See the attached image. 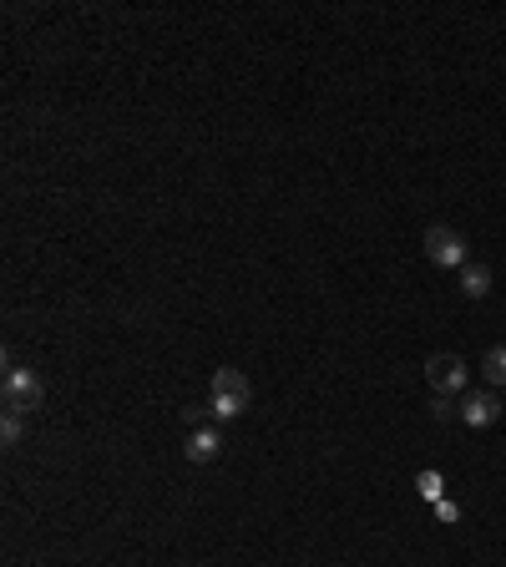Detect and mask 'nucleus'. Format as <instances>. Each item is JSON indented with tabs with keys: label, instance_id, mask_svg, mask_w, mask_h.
Masks as SVG:
<instances>
[{
	"label": "nucleus",
	"instance_id": "9d476101",
	"mask_svg": "<svg viewBox=\"0 0 506 567\" xmlns=\"http://www.w3.org/2000/svg\"><path fill=\"white\" fill-rule=\"evenodd\" d=\"M415 486H420V497H426V502H441V497H446L441 471H420V476H415Z\"/></svg>",
	"mask_w": 506,
	"mask_h": 567
},
{
	"label": "nucleus",
	"instance_id": "7ed1b4c3",
	"mask_svg": "<svg viewBox=\"0 0 506 567\" xmlns=\"http://www.w3.org/2000/svg\"><path fill=\"white\" fill-rule=\"evenodd\" d=\"M466 360L461 355H431L426 360V380H431V390L436 395H461L466 390Z\"/></svg>",
	"mask_w": 506,
	"mask_h": 567
},
{
	"label": "nucleus",
	"instance_id": "423d86ee",
	"mask_svg": "<svg viewBox=\"0 0 506 567\" xmlns=\"http://www.w3.org/2000/svg\"><path fill=\"white\" fill-rule=\"evenodd\" d=\"M213 395H238V400H248L253 390H248V375H243V370L223 365V370H213Z\"/></svg>",
	"mask_w": 506,
	"mask_h": 567
},
{
	"label": "nucleus",
	"instance_id": "f03ea898",
	"mask_svg": "<svg viewBox=\"0 0 506 567\" xmlns=\"http://www.w3.org/2000/svg\"><path fill=\"white\" fill-rule=\"evenodd\" d=\"M426 259L436 269H466V238L456 228H446V223L426 228Z\"/></svg>",
	"mask_w": 506,
	"mask_h": 567
},
{
	"label": "nucleus",
	"instance_id": "1a4fd4ad",
	"mask_svg": "<svg viewBox=\"0 0 506 567\" xmlns=\"http://www.w3.org/2000/svg\"><path fill=\"white\" fill-rule=\"evenodd\" d=\"M481 375H486L491 385H506V345H496V350L481 355Z\"/></svg>",
	"mask_w": 506,
	"mask_h": 567
},
{
	"label": "nucleus",
	"instance_id": "f8f14e48",
	"mask_svg": "<svg viewBox=\"0 0 506 567\" xmlns=\"http://www.w3.org/2000/svg\"><path fill=\"white\" fill-rule=\"evenodd\" d=\"M213 411H208V405H188V411H183V421H188V431H198L203 421H208Z\"/></svg>",
	"mask_w": 506,
	"mask_h": 567
},
{
	"label": "nucleus",
	"instance_id": "6e6552de",
	"mask_svg": "<svg viewBox=\"0 0 506 567\" xmlns=\"http://www.w3.org/2000/svg\"><path fill=\"white\" fill-rule=\"evenodd\" d=\"M208 411H213V421H238L248 411V400H238V395H208Z\"/></svg>",
	"mask_w": 506,
	"mask_h": 567
},
{
	"label": "nucleus",
	"instance_id": "20e7f679",
	"mask_svg": "<svg viewBox=\"0 0 506 567\" xmlns=\"http://www.w3.org/2000/svg\"><path fill=\"white\" fill-rule=\"evenodd\" d=\"M501 411H506V405H501V395H496V390H476V395H466V400H461V411H456V416H461L466 426H476V431H481V426H496V421H501Z\"/></svg>",
	"mask_w": 506,
	"mask_h": 567
},
{
	"label": "nucleus",
	"instance_id": "39448f33",
	"mask_svg": "<svg viewBox=\"0 0 506 567\" xmlns=\"http://www.w3.org/2000/svg\"><path fill=\"white\" fill-rule=\"evenodd\" d=\"M183 451H188V461H193V466H208V461H218V456H223V431H218V426H198V431L188 436V446H183Z\"/></svg>",
	"mask_w": 506,
	"mask_h": 567
},
{
	"label": "nucleus",
	"instance_id": "0eeeda50",
	"mask_svg": "<svg viewBox=\"0 0 506 567\" xmlns=\"http://www.w3.org/2000/svg\"><path fill=\"white\" fill-rule=\"evenodd\" d=\"M461 294L466 299H486L491 294V269L486 264H466L461 269Z\"/></svg>",
	"mask_w": 506,
	"mask_h": 567
},
{
	"label": "nucleus",
	"instance_id": "f257e3e1",
	"mask_svg": "<svg viewBox=\"0 0 506 567\" xmlns=\"http://www.w3.org/2000/svg\"><path fill=\"white\" fill-rule=\"evenodd\" d=\"M0 395H6V411H36L41 405V395H46V385H41V375L31 370V365H6V380H0Z\"/></svg>",
	"mask_w": 506,
	"mask_h": 567
},
{
	"label": "nucleus",
	"instance_id": "9b49d317",
	"mask_svg": "<svg viewBox=\"0 0 506 567\" xmlns=\"http://www.w3.org/2000/svg\"><path fill=\"white\" fill-rule=\"evenodd\" d=\"M0 441H6V446L21 441V411H6V421H0Z\"/></svg>",
	"mask_w": 506,
	"mask_h": 567
},
{
	"label": "nucleus",
	"instance_id": "ddd939ff",
	"mask_svg": "<svg viewBox=\"0 0 506 567\" xmlns=\"http://www.w3.org/2000/svg\"><path fill=\"white\" fill-rule=\"evenodd\" d=\"M436 517H441V522H456V517H461V507H456V502H446V497H441V502H436Z\"/></svg>",
	"mask_w": 506,
	"mask_h": 567
}]
</instances>
